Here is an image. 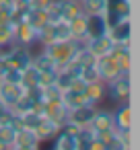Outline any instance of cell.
<instances>
[{
    "label": "cell",
    "mask_w": 140,
    "mask_h": 150,
    "mask_svg": "<svg viewBox=\"0 0 140 150\" xmlns=\"http://www.w3.org/2000/svg\"><path fill=\"white\" fill-rule=\"evenodd\" d=\"M85 95L89 97L91 105H97V103H101V101L107 97V84H105L103 80L87 82V86H85Z\"/></svg>",
    "instance_id": "cell-15"
},
{
    "label": "cell",
    "mask_w": 140,
    "mask_h": 150,
    "mask_svg": "<svg viewBox=\"0 0 140 150\" xmlns=\"http://www.w3.org/2000/svg\"><path fill=\"white\" fill-rule=\"evenodd\" d=\"M80 4L87 15H105L109 8V0H80Z\"/></svg>",
    "instance_id": "cell-22"
},
{
    "label": "cell",
    "mask_w": 140,
    "mask_h": 150,
    "mask_svg": "<svg viewBox=\"0 0 140 150\" xmlns=\"http://www.w3.org/2000/svg\"><path fill=\"white\" fill-rule=\"evenodd\" d=\"M39 144H41V142H39V138H37V134H35V129L21 127V129H17V134H15V140H13V146H11V148H15V150H35Z\"/></svg>",
    "instance_id": "cell-5"
},
{
    "label": "cell",
    "mask_w": 140,
    "mask_h": 150,
    "mask_svg": "<svg viewBox=\"0 0 140 150\" xmlns=\"http://www.w3.org/2000/svg\"><path fill=\"white\" fill-rule=\"evenodd\" d=\"M15 134H17V129L13 125H0V140H2L6 146H13Z\"/></svg>",
    "instance_id": "cell-30"
},
{
    "label": "cell",
    "mask_w": 140,
    "mask_h": 150,
    "mask_svg": "<svg viewBox=\"0 0 140 150\" xmlns=\"http://www.w3.org/2000/svg\"><path fill=\"white\" fill-rule=\"evenodd\" d=\"M39 76H41L39 68H37V66H33V64H29L27 68H23V70H21V84H23L25 88L35 86V84H39Z\"/></svg>",
    "instance_id": "cell-21"
},
{
    "label": "cell",
    "mask_w": 140,
    "mask_h": 150,
    "mask_svg": "<svg viewBox=\"0 0 140 150\" xmlns=\"http://www.w3.org/2000/svg\"><path fill=\"white\" fill-rule=\"evenodd\" d=\"M33 66L39 68V72H48V70H58V64L45 54V52H39L37 56H33Z\"/></svg>",
    "instance_id": "cell-24"
},
{
    "label": "cell",
    "mask_w": 140,
    "mask_h": 150,
    "mask_svg": "<svg viewBox=\"0 0 140 150\" xmlns=\"http://www.w3.org/2000/svg\"><path fill=\"white\" fill-rule=\"evenodd\" d=\"M0 84H2V80H0Z\"/></svg>",
    "instance_id": "cell-34"
},
{
    "label": "cell",
    "mask_w": 140,
    "mask_h": 150,
    "mask_svg": "<svg viewBox=\"0 0 140 150\" xmlns=\"http://www.w3.org/2000/svg\"><path fill=\"white\" fill-rule=\"evenodd\" d=\"M54 4L58 8L60 19H64V21H72L74 17H78L80 13H85L80 0H54Z\"/></svg>",
    "instance_id": "cell-10"
},
{
    "label": "cell",
    "mask_w": 140,
    "mask_h": 150,
    "mask_svg": "<svg viewBox=\"0 0 140 150\" xmlns=\"http://www.w3.org/2000/svg\"><path fill=\"white\" fill-rule=\"evenodd\" d=\"M9 64H6V56H4V50H0V78H2V74L6 72Z\"/></svg>",
    "instance_id": "cell-32"
},
{
    "label": "cell",
    "mask_w": 140,
    "mask_h": 150,
    "mask_svg": "<svg viewBox=\"0 0 140 150\" xmlns=\"http://www.w3.org/2000/svg\"><path fill=\"white\" fill-rule=\"evenodd\" d=\"M107 29H109V23L105 15H87V39L105 35Z\"/></svg>",
    "instance_id": "cell-11"
},
{
    "label": "cell",
    "mask_w": 140,
    "mask_h": 150,
    "mask_svg": "<svg viewBox=\"0 0 140 150\" xmlns=\"http://www.w3.org/2000/svg\"><path fill=\"white\" fill-rule=\"evenodd\" d=\"M89 127L95 134L111 129V111H107V109H95V113H93V117L89 121Z\"/></svg>",
    "instance_id": "cell-14"
},
{
    "label": "cell",
    "mask_w": 140,
    "mask_h": 150,
    "mask_svg": "<svg viewBox=\"0 0 140 150\" xmlns=\"http://www.w3.org/2000/svg\"><path fill=\"white\" fill-rule=\"evenodd\" d=\"M52 31H54V39L56 41H66V39H72V29H70V21H54L52 23Z\"/></svg>",
    "instance_id": "cell-20"
},
{
    "label": "cell",
    "mask_w": 140,
    "mask_h": 150,
    "mask_svg": "<svg viewBox=\"0 0 140 150\" xmlns=\"http://www.w3.org/2000/svg\"><path fill=\"white\" fill-rule=\"evenodd\" d=\"M43 101H62V88L58 84L43 86Z\"/></svg>",
    "instance_id": "cell-28"
},
{
    "label": "cell",
    "mask_w": 140,
    "mask_h": 150,
    "mask_svg": "<svg viewBox=\"0 0 140 150\" xmlns=\"http://www.w3.org/2000/svg\"><path fill=\"white\" fill-rule=\"evenodd\" d=\"M93 113H95V105H80V107L68 109V121L76 123L78 127H85V125H89Z\"/></svg>",
    "instance_id": "cell-12"
},
{
    "label": "cell",
    "mask_w": 140,
    "mask_h": 150,
    "mask_svg": "<svg viewBox=\"0 0 140 150\" xmlns=\"http://www.w3.org/2000/svg\"><path fill=\"white\" fill-rule=\"evenodd\" d=\"M107 35H109L115 43L130 41V39H132V21H130V17H126V19H119V21L111 23V25H109V29H107Z\"/></svg>",
    "instance_id": "cell-6"
},
{
    "label": "cell",
    "mask_w": 140,
    "mask_h": 150,
    "mask_svg": "<svg viewBox=\"0 0 140 150\" xmlns=\"http://www.w3.org/2000/svg\"><path fill=\"white\" fill-rule=\"evenodd\" d=\"M111 127L117 134H130L132 132V105H130V101L119 103V107L111 113Z\"/></svg>",
    "instance_id": "cell-3"
},
{
    "label": "cell",
    "mask_w": 140,
    "mask_h": 150,
    "mask_svg": "<svg viewBox=\"0 0 140 150\" xmlns=\"http://www.w3.org/2000/svg\"><path fill=\"white\" fill-rule=\"evenodd\" d=\"M41 115L48 119H54L62 125L64 121H68V107L64 105V101H43Z\"/></svg>",
    "instance_id": "cell-8"
},
{
    "label": "cell",
    "mask_w": 140,
    "mask_h": 150,
    "mask_svg": "<svg viewBox=\"0 0 140 150\" xmlns=\"http://www.w3.org/2000/svg\"><path fill=\"white\" fill-rule=\"evenodd\" d=\"M37 37V29L33 25H29L27 21H19L15 27V43L17 45H27Z\"/></svg>",
    "instance_id": "cell-13"
},
{
    "label": "cell",
    "mask_w": 140,
    "mask_h": 150,
    "mask_svg": "<svg viewBox=\"0 0 140 150\" xmlns=\"http://www.w3.org/2000/svg\"><path fill=\"white\" fill-rule=\"evenodd\" d=\"M80 78H82L85 82L99 80V72H97V66H95V62H91V64H85V66L80 68Z\"/></svg>",
    "instance_id": "cell-27"
},
{
    "label": "cell",
    "mask_w": 140,
    "mask_h": 150,
    "mask_svg": "<svg viewBox=\"0 0 140 150\" xmlns=\"http://www.w3.org/2000/svg\"><path fill=\"white\" fill-rule=\"evenodd\" d=\"M58 132H60V123L54 121V119H48V117H43L41 123L35 127V134H37L39 142H48V140H52Z\"/></svg>",
    "instance_id": "cell-16"
},
{
    "label": "cell",
    "mask_w": 140,
    "mask_h": 150,
    "mask_svg": "<svg viewBox=\"0 0 140 150\" xmlns=\"http://www.w3.org/2000/svg\"><path fill=\"white\" fill-rule=\"evenodd\" d=\"M21 97H25V86L19 82H2L0 84V99L6 103V107H13Z\"/></svg>",
    "instance_id": "cell-9"
},
{
    "label": "cell",
    "mask_w": 140,
    "mask_h": 150,
    "mask_svg": "<svg viewBox=\"0 0 140 150\" xmlns=\"http://www.w3.org/2000/svg\"><path fill=\"white\" fill-rule=\"evenodd\" d=\"M15 15V0H0V19L6 21Z\"/></svg>",
    "instance_id": "cell-29"
},
{
    "label": "cell",
    "mask_w": 140,
    "mask_h": 150,
    "mask_svg": "<svg viewBox=\"0 0 140 150\" xmlns=\"http://www.w3.org/2000/svg\"><path fill=\"white\" fill-rule=\"evenodd\" d=\"M19 119H21V123H23V127H29V129H35L39 123H41V119H43V115H39L37 111H27V113H23V115H19Z\"/></svg>",
    "instance_id": "cell-26"
},
{
    "label": "cell",
    "mask_w": 140,
    "mask_h": 150,
    "mask_svg": "<svg viewBox=\"0 0 140 150\" xmlns=\"http://www.w3.org/2000/svg\"><path fill=\"white\" fill-rule=\"evenodd\" d=\"M95 66H97V72H99V80H103L105 84H107L109 80L117 78L119 74H124L119 62H117L113 56H109V54L97 58V60H95Z\"/></svg>",
    "instance_id": "cell-2"
},
{
    "label": "cell",
    "mask_w": 140,
    "mask_h": 150,
    "mask_svg": "<svg viewBox=\"0 0 140 150\" xmlns=\"http://www.w3.org/2000/svg\"><path fill=\"white\" fill-rule=\"evenodd\" d=\"M9 148H11V146H6V144H4L2 140H0V150H9Z\"/></svg>",
    "instance_id": "cell-33"
},
{
    "label": "cell",
    "mask_w": 140,
    "mask_h": 150,
    "mask_svg": "<svg viewBox=\"0 0 140 150\" xmlns=\"http://www.w3.org/2000/svg\"><path fill=\"white\" fill-rule=\"evenodd\" d=\"M52 140H54V150H78L76 136H70L66 132H58Z\"/></svg>",
    "instance_id": "cell-18"
},
{
    "label": "cell",
    "mask_w": 140,
    "mask_h": 150,
    "mask_svg": "<svg viewBox=\"0 0 140 150\" xmlns=\"http://www.w3.org/2000/svg\"><path fill=\"white\" fill-rule=\"evenodd\" d=\"M62 101L68 109H74V107H80V105H91L89 97L85 95V91H62Z\"/></svg>",
    "instance_id": "cell-17"
},
{
    "label": "cell",
    "mask_w": 140,
    "mask_h": 150,
    "mask_svg": "<svg viewBox=\"0 0 140 150\" xmlns=\"http://www.w3.org/2000/svg\"><path fill=\"white\" fill-rule=\"evenodd\" d=\"M72 29V39H87V13H80L70 21Z\"/></svg>",
    "instance_id": "cell-23"
},
{
    "label": "cell",
    "mask_w": 140,
    "mask_h": 150,
    "mask_svg": "<svg viewBox=\"0 0 140 150\" xmlns=\"http://www.w3.org/2000/svg\"><path fill=\"white\" fill-rule=\"evenodd\" d=\"M4 56H6L9 68H17V70H23L33 62V56L29 54V50L25 45H17V43H13L9 47V52H4Z\"/></svg>",
    "instance_id": "cell-4"
},
{
    "label": "cell",
    "mask_w": 140,
    "mask_h": 150,
    "mask_svg": "<svg viewBox=\"0 0 140 150\" xmlns=\"http://www.w3.org/2000/svg\"><path fill=\"white\" fill-rule=\"evenodd\" d=\"M52 2H54V0H31V6H33V8H41V11H45Z\"/></svg>",
    "instance_id": "cell-31"
},
{
    "label": "cell",
    "mask_w": 140,
    "mask_h": 150,
    "mask_svg": "<svg viewBox=\"0 0 140 150\" xmlns=\"http://www.w3.org/2000/svg\"><path fill=\"white\" fill-rule=\"evenodd\" d=\"M113 39L105 33V35H99V37H89L87 41H85V47L95 56V60L97 58H101V56H107L109 52H111V47H113Z\"/></svg>",
    "instance_id": "cell-7"
},
{
    "label": "cell",
    "mask_w": 140,
    "mask_h": 150,
    "mask_svg": "<svg viewBox=\"0 0 140 150\" xmlns=\"http://www.w3.org/2000/svg\"><path fill=\"white\" fill-rule=\"evenodd\" d=\"M93 140H95V132L89 125H85V127L78 129V134H76V146H78V150H89Z\"/></svg>",
    "instance_id": "cell-25"
},
{
    "label": "cell",
    "mask_w": 140,
    "mask_h": 150,
    "mask_svg": "<svg viewBox=\"0 0 140 150\" xmlns=\"http://www.w3.org/2000/svg\"><path fill=\"white\" fill-rule=\"evenodd\" d=\"M130 93H132V80H130V72L119 74L117 78L107 82V95L117 101V103H126L130 101Z\"/></svg>",
    "instance_id": "cell-1"
},
{
    "label": "cell",
    "mask_w": 140,
    "mask_h": 150,
    "mask_svg": "<svg viewBox=\"0 0 140 150\" xmlns=\"http://www.w3.org/2000/svg\"><path fill=\"white\" fill-rule=\"evenodd\" d=\"M23 21H27L29 25H33L37 31L50 23V19H48V13H45V11H41V8H33V6H31V11L27 13V17H25Z\"/></svg>",
    "instance_id": "cell-19"
}]
</instances>
